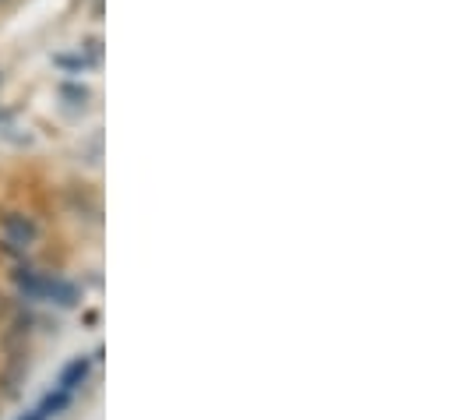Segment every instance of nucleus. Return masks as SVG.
<instances>
[{"label":"nucleus","instance_id":"1","mask_svg":"<svg viewBox=\"0 0 455 420\" xmlns=\"http://www.w3.org/2000/svg\"><path fill=\"white\" fill-rule=\"evenodd\" d=\"M0 226H4V233H7V244H32L36 240V222L28 219V215H21V212H7L4 219H0Z\"/></svg>","mask_w":455,"mask_h":420},{"label":"nucleus","instance_id":"2","mask_svg":"<svg viewBox=\"0 0 455 420\" xmlns=\"http://www.w3.org/2000/svg\"><path fill=\"white\" fill-rule=\"evenodd\" d=\"M85 375H89V360H85V357H75V360L64 368V375H60V389H64V392H75V389L85 382Z\"/></svg>","mask_w":455,"mask_h":420},{"label":"nucleus","instance_id":"3","mask_svg":"<svg viewBox=\"0 0 455 420\" xmlns=\"http://www.w3.org/2000/svg\"><path fill=\"white\" fill-rule=\"evenodd\" d=\"M7 315V297H4V294H0V318Z\"/></svg>","mask_w":455,"mask_h":420}]
</instances>
